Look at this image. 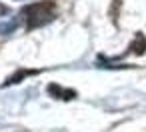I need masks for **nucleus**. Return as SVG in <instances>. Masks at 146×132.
Listing matches in <instances>:
<instances>
[{"instance_id":"20e7f679","label":"nucleus","mask_w":146,"mask_h":132,"mask_svg":"<svg viewBox=\"0 0 146 132\" xmlns=\"http://www.w3.org/2000/svg\"><path fill=\"white\" fill-rule=\"evenodd\" d=\"M18 26V18H6L0 22V34H10Z\"/></svg>"},{"instance_id":"423d86ee","label":"nucleus","mask_w":146,"mask_h":132,"mask_svg":"<svg viewBox=\"0 0 146 132\" xmlns=\"http://www.w3.org/2000/svg\"><path fill=\"white\" fill-rule=\"evenodd\" d=\"M8 12V8L6 6H2V4H0V18H2V14H6Z\"/></svg>"},{"instance_id":"f257e3e1","label":"nucleus","mask_w":146,"mask_h":132,"mask_svg":"<svg viewBox=\"0 0 146 132\" xmlns=\"http://www.w3.org/2000/svg\"><path fill=\"white\" fill-rule=\"evenodd\" d=\"M56 14V6L48 0L44 2H34V4H28L22 8L20 12V18L26 22V28L32 30V28H40L44 24H48Z\"/></svg>"},{"instance_id":"f03ea898","label":"nucleus","mask_w":146,"mask_h":132,"mask_svg":"<svg viewBox=\"0 0 146 132\" xmlns=\"http://www.w3.org/2000/svg\"><path fill=\"white\" fill-rule=\"evenodd\" d=\"M48 94L54 96V98H60V100H70V98L76 96L74 90H66V88H62V86H58V84H50V86H48Z\"/></svg>"},{"instance_id":"39448f33","label":"nucleus","mask_w":146,"mask_h":132,"mask_svg":"<svg viewBox=\"0 0 146 132\" xmlns=\"http://www.w3.org/2000/svg\"><path fill=\"white\" fill-rule=\"evenodd\" d=\"M130 48H132L136 54H142V52L146 50V38H144L142 34H138V36H136V42H134Z\"/></svg>"},{"instance_id":"7ed1b4c3","label":"nucleus","mask_w":146,"mask_h":132,"mask_svg":"<svg viewBox=\"0 0 146 132\" xmlns=\"http://www.w3.org/2000/svg\"><path fill=\"white\" fill-rule=\"evenodd\" d=\"M32 74H36V70H26V68H20V70H16L6 82H4V86H10V84H16V82H20V80H24L26 76H32Z\"/></svg>"}]
</instances>
